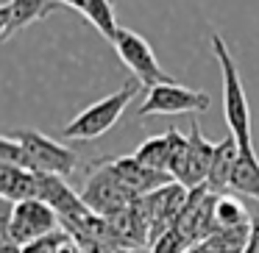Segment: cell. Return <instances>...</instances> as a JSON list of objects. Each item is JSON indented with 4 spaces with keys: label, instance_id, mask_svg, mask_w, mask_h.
Returning <instances> with one entry per match:
<instances>
[{
    "label": "cell",
    "instance_id": "1",
    "mask_svg": "<svg viewBox=\"0 0 259 253\" xmlns=\"http://www.w3.org/2000/svg\"><path fill=\"white\" fill-rule=\"evenodd\" d=\"M212 53H214V62L220 64V75H223V112H226L229 134L237 139L240 150H253L251 109H248L245 86H242V78H240V67H237L234 56H231L229 45L220 34H212Z\"/></svg>",
    "mask_w": 259,
    "mask_h": 253
},
{
    "label": "cell",
    "instance_id": "2",
    "mask_svg": "<svg viewBox=\"0 0 259 253\" xmlns=\"http://www.w3.org/2000/svg\"><path fill=\"white\" fill-rule=\"evenodd\" d=\"M140 81H125L117 92L101 97L98 103L87 106L81 114H75L67 125H64V136L78 142H90L103 136L112 125H117V120L123 117V112L128 109V103L140 95Z\"/></svg>",
    "mask_w": 259,
    "mask_h": 253
},
{
    "label": "cell",
    "instance_id": "3",
    "mask_svg": "<svg viewBox=\"0 0 259 253\" xmlns=\"http://www.w3.org/2000/svg\"><path fill=\"white\" fill-rule=\"evenodd\" d=\"M218 153V142H209L201 134L198 120L190 123V136H179V145L173 153V164H170V175L187 189L203 186L212 173V162Z\"/></svg>",
    "mask_w": 259,
    "mask_h": 253
},
{
    "label": "cell",
    "instance_id": "4",
    "mask_svg": "<svg viewBox=\"0 0 259 253\" xmlns=\"http://www.w3.org/2000/svg\"><path fill=\"white\" fill-rule=\"evenodd\" d=\"M0 228H3V239H12L20 247H25L31 242L42 239V236L62 231V220L42 200H25V203H17V206L6 203Z\"/></svg>",
    "mask_w": 259,
    "mask_h": 253
},
{
    "label": "cell",
    "instance_id": "5",
    "mask_svg": "<svg viewBox=\"0 0 259 253\" xmlns=\"http://www.w3.org/2000/svg\"><path fill=\"white\" fill-rule=\"evenodd\" d=\"M20 139V145L28 153L31 170L36 175H59V178H67L75 173L78 167V153L73 147L62 145V142L51 139V136L39 134L34 128H23L14 134Z\"/></svg>",
    "mask_w": 259,
    "mask_h": 253
},
{
    "label": "cell",
    "instance_id": "6",
    "mask_svg": "<svg viewBox=\"0 0 259 253\" xmlns=\"http://www.w3.org/2000/svg\"><path fill=\"white\" fill-rule=\"evenodd\" d=\"M112 45H114V50H117L120 62L134 73V81H140L145 89L159 86V84H173L170 73H164V70H162V64H159L156 53L151 50L148 39H145V36H140L137 31L123 28V25H120V31H117V36H114Z\"/></svg>",
    "mask_w": 259,
    "mask_h": 253
},
{
    "label": "cell",
    "instance_id": "7",
    "mask_svg": "<svg viewBox=\"0 0 259 253\" xmlns=\"http://www.w3.org/2000/svg\"><path fill=\"white\" fill-rule=\"evenodd\" d=\"M90 170H92V175H90V181H87L81 197H84V203L98 214V217L112 220L114 214H120L125 206H131V203L137 200V197L123 186V181L112 173V167L106 164V159L92 162Z\"/></svg>",
    "mask_w": 259,
    "mask_h": 253
},
{
    "label": "cell",
    "instance_id": "8",
    "mask_svg": "<svg viewBox=\"0 0 259 253\" xmlns=\"http://www.w3.org/2000/svg\"><path fill=\"white\" fill-rule=\"evenodd\" d=\"M212 106V97L206 92L190 89V86L179 84H159L145 89V100L140 103L137 114L142 120L145 117H159V114H190V112H209Z\"/></svg>",
    "mask_w": 259,
    "mask_h": 253
},
{
    "label": "cell",
    "instance_id": "9",
    "mask_svg": "<svg viewBox=\"0 0 259 253\" xmlns=\"http://www.w3.org/2000/svg\"><path fill=\"white\" fill-rule=\"evenodd\" d=\"M214 200H218V195H214L206 184L190 189V197H187L184 209H181V214H179V223H176V228L184 234V239L190 242V247L195 245V242H203L212 234H218Z\"/></svg>",
    "mask_w": 259,
    "mask_h": 253
},
{
    "label": "cell",
    "instance_id": "10",
    "mask_svg": "<svg viewBox=\"0 0 259 253\" xmlns=\"http://www.w3.org/2000/svg\"><path fill=\"white\" fill-rule=\"evenodd\" d=\"M187 197H190V189H187V186H181L179 181H173V184L156 189L153 195L142 197V203H145V214H148V223H151V245L159 239V236H164L167 231L176 228L179 214H181V209H184Z\"/></svg>",
    "mask_w": 259,
    "mask_h": 253
},
{
    "label": "cell",
    "instance_id": "11",
    "mask_svg": "<svg viewBox=\"0 0 259 253\" xmlns=\"http://www.w3.org/2000/svg\"><path fill=\"white\" fill-rule=\"evenodd\" d=\"M36 200L48 203L59 214L62 223L84 217V214L92 212L84 203V197L75 189H70V184L64 178H59V175H36Z\"/></svg>",
    "mask_w": 259,
    "mask_h": 253
},
{
    "label": "cell",
    "instance_id": "12",
    "mask_svg": "<svg viewBox=\"0 0 259 253\" xmlns=\"http://www.w3.org/2000/svg\"><path fill=\"white\" fill-rule=\"evenodd\" d=\"M59 9H64L59 0H6L0 6V42H9L25 25L39 23Z\"/></svg>",
    "mask_w": 259,
    "mask_h": 253
},
{
    "label": "cell",
    "instance_id": "13",
    "mask_svg": "<svg viewBox=\"0 0 259 253\" xmlns=\"http://www.w3.org/2000/svg\"><path fill=\"white\" fill-rule=\"evenodd\" d=\"M106 164L112 167V173L123 181V186L131 192L134 197H145L153 195L156 189L173 184V175L170 173H156V170L140 164L134 156H120V159H106Z\"/></svg>",
    "mask_w": 259,
    "mask_h": 253
},
{
    "label": "cell",
    "instance_id": "14",
    "mask_svg": "<svg viewBox=\"0 0 259 253\" xmlns=\"http://www.w3.org/2000/svg\"><path fill=\"white\" fill-rule=\"evenodd\" d=\"M179 131L167 128L162 136H148L140 147H137L134 159L145 167L156 170V173H170V164H173V153L176 145H179Z\"/></svg>",
    "mask_w": 259,
    "mask_h": 253
},
{
    "label": "cell",
    "instance_id": "15",
    "mask_svg": "<svg viewBox=\"0 0 259 253\" xmlns=\"http://www.w3.org/2000/svg\"><path fill=\"white\" fill-rule=\"evenodd\" d=\"M0 195H3V203H12V206L36 200V173L0 164Z\"/></svg>",
    "mask_w": 259,
    "mask_h": 253
},
{
    "label": "cell",
    "instance_id": "16",
    "mask_svg": "<svg viewBox=\"0 0 259 253\" xmlns=\"http://www.w3.org/2000/svg\"><path fill=\"white\" fill-rule=\"evenodd\" d=\"M237 156H240V145H237V139L231 134L223 142H218L212 173H209V181H206V186L214 195H229V184H231V173H234Z\"/></svg>",
    "mask_w": 259,
    "mask_h": 253
},
{
    "label": "cell",
    "instance_id": "17",
    "mask_svg": "<svg viewBox=\"0 0 259 253\" xmlns=\"http://www.w3.org/2000/svg\"><path fill=\"white\" fill-rule=\"evenodd\" d=\"M229 195H248L259 200V156L256 150H240L231 173Z\"/></svg>",
    "mask_w": 259,
    "mask_h": 253
},
{
    "label": "cell",
    "instance_id": "18",
    "mask_svg": "<svg viewBox=\"0 0 259 253\" xmlns=\"http://www.w3.org/2000/svg\"><path fill=\"white\" fill-rule=\"evenodd\" d=\"M248 239H251V225H242L231 231H218L209 239L195 242L187 253H245Z\"/></svg>",
    "mask_w": 259,
    "mask_h": 253
},
{
    "label": "cell",
    "instance_id": "19",
    "mask_svg": "<svg viewBox=\"0 0 259 253\" xmlns=\"http://www.w3.org/2000/svg\"><path fill=\"white\" fill-rule=\"evenodd\" d=\"M78 12L84 14V17L90 20L98 31H101L103 39L114 42L120 25H117V17H114V3H112V0H81Z\"/></svg>",
    "mask_w": 259,
    "mask_h": 253
},
{
    "label": "cell",
    "instance_id": "20",
    "mask_svg": "<svg viewBox=\"0 0 259 253\" xmlns=\"http://www.w3.org/2000/svg\"><path fill=\"white\" fill-rule=\"evenodd\" d=\"M251 220L253 217H248L245 206L234 195H218V200H214V223H218V231L242 228V225H251Z\"/></svg>",
    "mask_w": 259,
    "mask_h": 253
},
{
    "label": "cell",
    "instance_id": "21",
    "mask_svg": "<svg viewBox=\"0 0 259 253\" xmlns=\"http://www.w3.org/2000/svg\"><path fill=\"white\" fill-rule=\"evenodd\" d=\"M0 164H12V167H20V170H31V162H28V153L25 147L20 145L17 136L6 134L0 139ZM34 173V170H31Z\"/></svg>",
    "mask_w": 259,
    "mask_h": 253
},
{
    "label": "cell",
    "instance_id": "22",
    "mask_svg": "<svg viewBox=\"0 0 259 253\" xmlns=\"http://www.w3.org/2000/svg\"><path fill=\"white\" fill-rule=\"evenodd\" d=\"M187 250H190V242L184 239V234L179 228L167 231L151 245V253H187Z\"/></svg>",
    "mask_w": 259,
    "mask_h": 253
},
{
    "label": "cell",
    "instance_id": "23",
    "mask_svg": "<svg viewBox=\"0 0 259 253\" xmlns=\"http://www.w3.org/2000/svg\"><path fill=\"white\" fill-rule=\"evenodd\" d=\"M67 239H70V234L62 228V231H56V234H48V236H42V239L25 245L23 253H56L59 247H62V242H67Z\"/></svg>",
    "mask_w": 259,
    "mask_h": 253
},
{
    "label": "cell",
    "instance_id": "24",
    "mask_svg": "<svg viewBox=\"0 0 259 253\" xmlns=\"http://www.w3.org/2000/svg\"><path fill=\"white\" fill-rule=\"evenodd\" d=\"M245 253H259V217L251 220V239H248Z\"/></svg>",
    "mask_w": 259,
    "mask_h": 253
},
{
    "label": "cell",
    "instance_id": "25",
    "mask_svg": "<svg viewBox=\"0 0 259 253\" xmlns=\"http://www.w3.org/2000/svg\"><path fill=\"white\" fill-rule=\"evenodd\" d=\"M56 253H84V250H81V247L75 245L73 239H67V242H62V247H59Z\"/></svg>",
    "mask_w": 259,
    "mask_h": 253
},
{
    "label": "cell",
    "instance_id": "26",
    "mask_svg": "<svg viewBox=\"0 0 259 253\" xmlns=\"http://www.w3.org/2000/svg\"><path fill=\"white\" fill-rule=\"evenodd\" d=\"M59 3H62V6H70V9H75V12L81 9V0H59Z\"/></svg>",
    "mask_w": 259,
    "mask_h": 253
},
{
    "label": "cell",
    "instance_id": "27",
    "mask_svg": "<svg viewBox=\"0 0 259 253\" xmlns=\"http://www.w3.org/2000/svg\"><path fill=\"white\" fill-rule=\"evenodd\" d=\"M131 253H142V250H131Z\"/></svg>",
    "mask_w": 259,
    "mask_h": 253
}]
</instances>
